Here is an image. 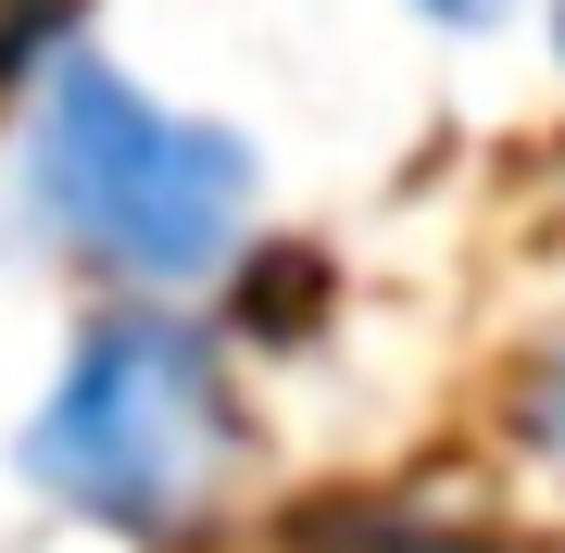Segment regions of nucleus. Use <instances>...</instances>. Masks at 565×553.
Here are the masks:
<instances>
[{"mask_svg":"<svg viewBox=\"0 0 565 553\" xmlns=\"http://www.w3.org/2000/svg\"><path fill=\"white\" fill-rule=\"evenodd\" d=\"M252 202H264V164L239 126L151 102L88 39H63L39 63V88H25V214L76 265H102L139 302H177L252 240Z\"/></svg>","mask_w":565,"mask_h":553,"instance_id":"1","label":"nucleus"},{"mask_svg":"<svg viewBox=\"0 0 565 553\" xmlns=\"http://www.w3.org/2000/svg\"><path fill=\"white\" fill-rule=\"evenodd\" d=\"M25 491L88 515V529L126 541H177L202 529L239 478V390H226V352L189 328L177 302H114L88 315L76 352L51 365V390L25 403L13 440Z\"/></svg>","mask_w":565,"mask_h":553,"instance_id":"2","label":"nucleus"},{"mask_svg":"<svg viewBox=\"0 0 565 553\" xmlns=\"http://www.w3.org/2000/svg\"><path fill=\"white\" fill-rule=\"evenodd\" d=\"M515 428H527V453H541V466H553V491H565V352H553L541 377H527V403H515Z\"/></svg>","mask_w":565,"mask_h":553,"instance_id":"3","label":"nucleus"},{"mask_svg":"<svg viewBox=\"0 0 565 553\" xmlns=\"http://www.w3.org/2000/svg\"><path fill=\"white\" fill-rule=\"evenodd\" d=\"M403 13H427V25H452V39H478V25H503L515 0H403Z\"/></svg>","mask_w":565,"mask_h":553,"instance_id":"4","label":"nucleus"},{"mask_svg":"<svg viewBox=\"0 0 565 553\" xmlns=\"http://www.w3.org/2000/svg\"><path fill=\"white\" fill-rule=\"evenodd\" d=\"M553 51H565V0H553Z\"/></svg>","mask_w":565,"mask_h":553,"instance_id":"5","label":"nucleus"}]
</instances>
